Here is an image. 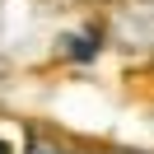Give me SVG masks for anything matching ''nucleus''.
<instances>
[{"label": "nucleus", "instance_id": "obj_5", "mask_svg": "<svg viewBox=\"0 0 154 154\" xmlns=\"http://www.w3.org/2000/svg\"><path fill=\"white\" fill-rule=\"evenodd\" d=\"M103 154H135V149H103Z\"/></svg>", "mask_w": 154, "mask_h": 154}, {"label": "nucleus", "instance_id": "obj_3", "mask_svg": "<svg viewBox=\"0 0 154 154\" xmlns=\"http://www.w3.org/2000/svg\"><path fill=\"white\" fill-rule=\"evenodd\" d=\"M98 47H103V42H98V33H75V42H70V56H75V61H84V56H94V51Z\"/></svg>", "mask_w": 154, "mask_h": 154}, {"label": "nucleus", "instance_id": "obj_4", "mask_svg": "<svg viewBox=\"0 0 154 154\" xmlns=\"http://www.w3.org/2000/svg\"><path fill=\"white\" fill-rule=\"evenodd\" d=\"M28 154H66V149H61V145H51V140H33Z\"/></svg>", "mask_w": 154, "mask_h": 154}, {"label": "nucleus", "instance_id": "obj_2", "mask_svg": "<svg viewBox=\"0 0 154 154\" xmlns=\"http://www.w3.org/2000/svg\"><path fill=\"white\" fill-rule=\"evenodd\" d=\"M23 140H28V131L14 122H0V154H28L23 149Z\"/></svg>", "mask_w": 154, "mask_h": 154}, {"label": "nucleus", "instance_id": "obj_1", "mask_svg": "<svg viewBox=\"0 0 154 154\" xmlns=\"http://www.w3.org/2000/svg\"><path fill=\"white\" fill-rule=\"evenodd\" d=\"M112 33L126 47H154V0H122Z\"/></svg>", "mask_w": 154, "mask_h": 154}]
</instances>
